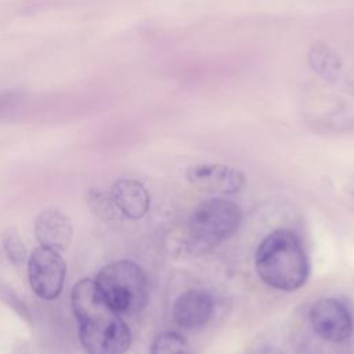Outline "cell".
<instances>
[{"mask_svg":"<svg viewBox=\"0 0 354 354\" xmlns=\"http://www.w3.org/2000/svg\"><path fill=\"white\" fill-rule=\"evenodd\" d=\"M71 304L87 354H126L131 343L130 329L106 304L95 281H79L71 292Z\"/></svg>","mask_w":354,"mask_h":354,"instance_id":"6da1fadb","label":"cell"},{"mask_svg":"<svg viewBox=\"0 0 354 354\" xmlns=\"http://www.w3.org/2000/svg\"><path fill=\"white\" fill-rule=\"evenodd\" d=\"M254 267L266 285L282 292L304 286L311 271L301 239L286 228L275 230L263 239L254 254Z\"/></svg>","mask_w":354,"mask_h":354,"instance_id":"7a4b0ae2","label":"cell"},{"mask_svg":"<svg viewBox=\"0 0 354 354\" xmlns=\"http://www.w3.org/2000/svg\"><path fill=\"white\" fill-rule=\"evenodd\" d=\"M97 288L106 304L120 317L140 313L148 303V278L144 270L131 260H118L97 275Z\"/></svg>","mask_w":354,"mask_h":354,"instance_id":"3957f363","label":"cell"},{"mask_svg":"<svg viewBox=\"0 0 354 354\" xmlns=\"http://www.w3.org/2000/svg\"><path fill=\"white\" fill-rule=\"evenodd\" d=\"M242 212L232 201L217 196L202 202L192 213L189 230L192 236L206 245L231 238L241 225Z\"/></svg>","mask_w":354,"mask_h":354,"instance_id":"277c9868","label":"cell"},{"mask_svg":"<svg viewBox=\"0 0 354 354\" xmlns=\"http://www.w3.org/2000/svg\"><path fill=\"white\" fill-rule=\"evenodd\" d=\"M66 275V264L58 250L40 246L28 259V278L33 293L43 300L59 296Z\"/></svg>","mask_w":354,"mask_h":354,"instance_id":"5b68a950","label":"cell"},{"mask_svg":"<svg viewBox=\"0 0 354 354\" xmlns=\"http://www.w3.org/2000/svg\"><path fill=\"white\" fill-rule=\"evenodd\" d=\"M310 324L319 337L332 343H342L354 333V321L348 308L333 297H324L313 304Z\"/></svg>","mask_w":354,"mask_h":354,"instance_id":"8992f818","label":"cell"},{"mask_svg":"<svg viewBox=\"0 0 354 354\" xmlns=\"http://www.w3.org/2000/svg\"><path fill=\"white\" fill-rule=\"evenodd\" d=\"M187 180L199 189L231 195L245 187V174L242 170L221 163H201L191 166L185 173Z\"/></svg>","mask_w":354,"mask_h":354,"instance_id":"52a82bcc","label":"cell"},{"mask_svg":"<svg viewBox=\"0 0 354 354\" xmlns=\"http://www.w3.org/2000/svg\"><path fill=\"white\" fill-rule=\"evenodd\" d=\"M214 311L213 297L203 289L183 292L173 304V319L183 329H198L206 325Z\"/></svg>","mask_w":354,"mask_h":354,"instance_id":"ba28073f","label":"cell"},{"mask_svg":"<svg viewBox=\"0 0 354 354\" xmlns=\"http://www.w3.org/2000/svg\"><path fill=\"white\" fill-rule=\"evenodd\" d=\"M35 235L40 246L65 250L73 235V227L66 214L57 209L43 210L35 221Z\"/></svg>","mask_w":354,"mask_h":354,"instance_id":"9c48e42d","label":"cell"},{"mask_svg":"<svg viewBox=\"0 0 354 354\" xmlns=\"http://www.w3.org/2000/svg\"><path fill=\"white\" fill-rule=\"evenodd\" d=\"M109 192L122 216L138 220L147 214L151 199L147 188L140 181L131 178L118 180Z\"/></svg>","mask_w":354,"mask_h":354,"instance_id":"30bf717a","label":"cell"},{"mask_svg":"<svg viewBox=\"0 0 354 354\" xmlns=\"http://www.w3.org/2000/svg\"><path fill=\"white\" fill-rule=\"evenodd\" d=\"M310 66L328 82L339 79L342 72V61L339 55L325 44H314L308 51Z\"/></svg>","mask_w":354,"mask_h":354,"instance_id":"8fae6325","label":"cell"},{"mask_svg":"<svg viewBox=\"0 0 354 354\" xmlns=\"http://www.w3.org/2000/svg\"><path fill=\"white\" fill-rule=\"evenodd\" d=\"M149 354H191V350L181 335L176 332H163L152 340Z\"/></svg>","mask_w":354,"mask_h":354,"instance_id":"7c38bea8","label":"cell"},{"mask_svg":"<svg viewBox=\"0 0 354 354\" xmlns=\"http://www.w3.org/2000/svg\"><path fill=\"white\" fill-rule=\"evenodd\" d=\"M87 202L91 210L101 218L112 220L120 214L115 206L111 192H105L102 189H90L87 194Z\"/></svg>","mask_w":354,"mask_h":354,"instance_id":"4fadbf2b","label":"cell"},{"mask_svg":"<svg viewBox=\"0 0 354 354\" xmlns=\"http://www.w3.org/2000/svg\"><path fill=\"white\" fill-rule=\"evenodd\" d=\"M3 248L8 257V260L15 264L21 266L26 260V249L19 236V234L14 228H7L3 232Z\"/></svg>","mask_w":354,"mask_h":354,"instance_id":"5bb4252c","label":"cell"},{"mask_svg":"<svg viewBox=\"0 0 354 354\" xmlns=\"http://www.w3.org/2000/svg\"><path fill=\"white\" fill-rule=\"evenodd\" d=\"M0 300H3L6 304H8L10 307L14 308V311L24 318L26 322H32V315L30 311L28 310V307L25 306V303L6 285L0 281Z\"/></svg>","mask_w":354,"mask_h":354,"instance_id":"9a60e30c","label":"cell"}]
</instances>
